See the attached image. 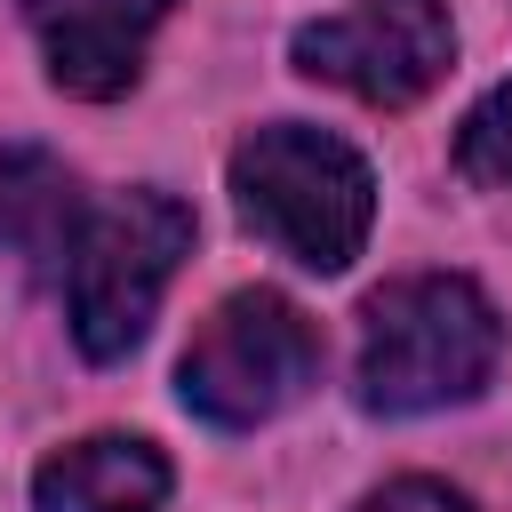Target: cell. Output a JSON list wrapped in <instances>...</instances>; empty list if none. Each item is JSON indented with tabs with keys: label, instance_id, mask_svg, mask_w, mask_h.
<instances>
[{
	"label": "cell",
	"instance_id": "obj_1",
	"mask_svg": "<svg viewBox=\"0 0 512 512\" xmlns=\"http://www.w3.org/2000/svg\"><path fill=\"white\" fill-rule=\"evenodd\" d=\"M504 360V320L464 272H408L368 296L352 392L368 416H432L480 400Z\"/></svg>",
	"mask_w": 512,
	"mask_h": 512
},
{
	"label": "cell",
	"instance_id": "obj_2",
	"mask_svg": "<svg viewBox=\"0 0 512 512\" xmlns=\"http://www.w3.org/2000/svg\"><path fill=\"white\" fill-rule=\"evenodd\" d=\"M232 200L304 272H344L376 224L368 160L344 136L304 128V120H272V128H248L232 144Z\"/></svg>",
	"mask_w": 512,
	"mask_h": 512
},
{
	"label": "cell",
	"instance_id": "obj_3",
	"mask_svg": "<svg viewBox=\"0 0 512 512\" xmlns=\"http://www.w3.org/2000/svg\"><path fill=\"white\" fill-rule=\"evenodd\" d=\"M192 256V208L176 192H112L104 208H88L72 264H64V320L72 344L88 360H128L176 280V264Z\"/></svg>",
	"mask_w": 512,
	"mask_h": 512
},
{
	"label": "cell",
	"instance_id": "obj_4",
	"mask_svg": "<svg viewBox=\"0 0 512 512\" xmlns=\"http://www.w3.org/2000/svg\"><path fill=\"white\" fill-rule=\"evenodd\" d=\"M320 384V328L280 288H232L184 344L176 392L216 432H256Z\"/></svg>",
	"mask_w": 512,
	"mask_h": 512
},
{
	"label": "cell",
	"instance_id": "obj_5",
	"mask_svg": "<svg viewBox=\"0 0 512 512\" xmlns=\"http://www.w3.org/2000/svg\"><path fill=\"white\" fill-rule=\"evenodd\" d=\"M288 56H296V72H312L376 112H400V104L432 96L440 72L456 64V24H448V0H360V8L304 24L288 40Z\"/></svg>",
	"mask_w": 512,
	"mask_h": 512
},
{
	"label": "cell",
	"instance_id": "obj_6",
	"mask_svg": "<svg viewBox=\"0 0 512 512\" xmlns=\"http://www.w3.org/2000/svg\"><path fill=\"white\" fill-rule=\"evenodd\" d=\"M16 8L48 56V80L80 104H112L136 88L144 40L160 32L176 0H16Z\"/></svg>",
	"mask_w": 512,
	"mask_h": 512
},
{
	"label": "cell",
	"instance_id": "obj_7",
	"mask_svg": "<svg viewBox=\"0 0 512 512\" xmlns=\"http://www.w3.org/2000/svg\"><path fill=\"white\" fill-rule=\"evenodd\" d=\"M176 488L168 456L136 432H88L32 472V512H160Z\"/></svg>",
	"mask_w": 512,
	"mask_h": 512
},
{
	"label": "cell",
	"instance_id": "obj_8",
	"mask_svg": "<svg viewBox=\"0 0 512 512\" xmlns=\"http://www.w3.org/2000/svg\"><path fill=\"white\" fill-rule=\"evenodd\" d=\"M80 224H88L80 176L56 152H40V144H0V256L64 272Z\"/></svg>",
	"mask_w": 512,
	"mask_h": 512
},
{
	"label": "cell",
	"instance_id": "obj_9",
	"mask_svg": "<svg viewBox=\"0 0 512 512\" xmlns=\"http://www.w3.org/2000/svg\"><path fill=\"white\" fill-rule=\"evenodd\" d=\"M456 168H464L472 184H512V80H496V88L464 112V128H456Z\"/></svg>",
	"mask_w": 512,
	"mask_h": 512
},
{
	"label": "cell",
	"instance_id": "obj_10",
	"mask_svg": "<svg viewBox=\"0 0 512 512\" xmlns=\"http://www.w3.org/2000/svg\"><path fill=\"white\" fill-rule=\"evenodd\" d=\"M352 512H472L456 488H440V480H384V488H368Z\"/></svg>",
	"mask_w": 512,
	"mask_h": 512
}]
</instances>
